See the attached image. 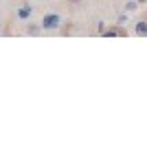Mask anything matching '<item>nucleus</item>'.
I'll list each match as a JSON object with an SVG mask.
<instances>
[{"instance_id":"1","label":"nucleus","mask_w":147,"mask_h":147,"mask_svg":"<svg viewBox=\"0 0 147 147\" xmlns=\"http://www.w3.org/2000/svg\"><path fill=\"white\" fill-rule=\"evenodd\" d=\"M40 24H42V31H57L61 26V16L59 13H46L40 20Z\"/></svg>"},{"instance_id":"2","label":"nucleus","mask_w":147,"mask_h":147,"mask_svg":"<svg viewBox=\"0 0 147 147\" xmlns=\"http://www.w3.org/2000/svg\"><path fill=\"white\" fill-rule=\"evenodd\" d=\"M119 35H125V29L119 24H112V26H105V33L103 37H119Z\"/></svg>"},{"instance_id":"3","label":"nucleus","mask_w":147,"mask_h":147,"mask_svg":"<svg viewBox=\"0 0 147 147\" xmlns=\"http://www.w3.org/2000/svg\"><path fill=\"white\" fill-rule=\"evenodd\" d=\"M134 35H141V37L147 35V20H138L134 24Z\"/></svg>"},{"instance_id":"4","label":"nucleus","mask_w":147,"mask_h":147,"mask_svg":"<svg viewBox=\"0 0 147 147\" xmlns=\"http://www.w3.org/2000/svg\"><path fill=\"white\" fill-rule=\"evenodd\" d=\"M31 13H33V7H31V5H22V7L18 9V18H20V20H29Z\"/></svg>"},{"instance_id":"5","label":"nucleus","mask_w":147,"mask_h":147,"mask_svg":"<svg viewBox=\"0 0 147 147\" xmlns=\"http://www.w3.org/2000/svg\"><path fill=\"white\" fill-rule=\"evenodd\" d=\"M26 33L29 35H40L42 33V24H29L26 26Z\"/></svg>"},{"instance_id":"6","label":"nucleus","mask_w":147,"mask_h":147,"mask_svg":"<svg viewBox=\"0 0 147 147\" xmlns=\"http://www.w3.org/2000/svg\"><path fill=\"white\" fill-rule=\"evenodd\" d=\"M136 9H138V0H129V2H125V11H127V13L136 11Z\"/></svg>"},{"instance_id":"7","label":"nucleus","mask_w":147,"mask_h":147,"mask_svg":"<svg viewBox=\"0 0 147 147\" xmlns=\"http://www.w3.org/2000/svg\"><path fill=\"white\" fill-rule=\"evenodd\" d=\"M125 22H127V13H121V16L117 18V24H119V26H123Z\"/></svg>"},{"instance_id":"8","label":"nucleus","mask_w":147,"mask_h":147,"mask_svg":"<svg viewBox=\"0 0 147 147\" xmlns=\"http://www.w3.org/2000/svg\"><path fill=\"white\" fill-rule=\"evenodd\" d=\"M97 33H99V35H103V33H105V22H99V26H97Z\"/></svg>"},{"instance_id":"9","label":"nucleus","mask_w":147,"mask_h":147,"mask_svg":"<svg viewBox=\"0 0 147 147\" xmlns=\"http://www.w3.org/2000/svg\"><path fill=\"white\" fill-rule=\"evenodd\" d=\"M145 2H147V0H138V5H145Z\"/></svg>"},{"instance_id":"10","label":"nucleus","mask_w":147,"mask_h":147,"mask_svg":"<svg viewBox=\"0 0 147 147\" xmlns=\"http://www.w3.org/2000/svg\"><path fill=\"white\" fill-rule=\"evenodd\" d=\"M70 2H79V0H70Z\"/></svg>"}]
</instances>
